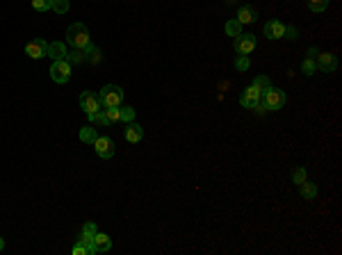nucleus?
I'll use <instances>...</instances> for the list:
<instances>
[{"mask_svg":"<svg viewBox=\"0 0 342 255\" xmlns=\"http://www.w3.org/2000/svg\"><path fill=\"white\" fill-rule=\"evenodd\" d=\"M66 43L71 48H87L91 43V34L85 23H73L66 28Z\"/></svg>","mask_w":342,"mask_h":255,"instance_id":"nucleus-1","label":"nucleus"},{"mask_svg":"<svg viewBox=\"0 0 342 255\" xmlns=\"http://www.w3.org/2000/svg\"><path fill=\"white\" fill-rule=\"evenodd\" d=\"M99 100L103 107H119L124 103V89L119 85H105L99 91Z\"/></svg>","mask_w":342,"mask_h":255,"instance_id":"nucleus-2","label":"nucleus"},{"mask_svg":"<svg viewBox=\"0 0 342 255\" xmlns=\"http://www.w3.org/2000/svg\"><path fill=\"white\" fill-rule=\"evenodd\" d=\"M51 78H53V82H57V85H66V82L71 80V64H68L66 60L53 62L51 64Z\"/></svg>","mask_w":342,"mask_h":255,"instance_id":"nucleus-3","label":"nucleus"},{"mask_svg":"<svg viewBox=\"0 0 342 255\" xmlns=\"http://www.w3.org/2000/svg\"><path fill=\"white\" fill-rule=\"evenodd\" d=\"M285 100H287V98H285V91H283V89H276V87H272L267 94H262V103L267 105V110H270V112H272V110H274V112L281 110V107L285 105Z\"/></svg>","mask_w":342,"mask_h":255,"instance_id":"nucleus-4","label":"nucleus"},{"mask_svg":"<svg viewBox=\"0 0 342 255\" xmlns=\"http://www.w3.org/2000/svg\"><path fill=\"white\" fill-rule=\"evenodd\" d=\"M233 48L237 55H249L256 50V34H237L233 39Z\"/></svg>","mask_w":342,"mask_h":255,"instance_id":"nucleus-5","label":"nucleus"},{"mask_svg":"<svg viewBox=\"0 0 342 255\" xmlns=\"http://www.w3.org/2000/svg\"><path fill=\"white\" fill-rule=\"evenodd\" d=\"M80 107L85 110V114H94V112L103 110L99 94H94V91H82L80 94Z\"/></svg>","mask_w":342,"mask_h":255,"instance_id":"nucleus-6","label":"nucleus"},{"mask_svg":"<svg viewBox=\"0 0 342 255\" xmlns=\"http://www.w3.org/2000/svg\"><path fill=\"white\" fill-rule=\"evenodd\" d=\"M315 66L320 68L322 73H333L335 68H338V57H335L333 53H317Z\"/></svg>","mask_w":342,"mask_h":255,"instance_id":"nucleus-7","label":"nucleus"},{"mask_svg":"<svg viewBox=\"0 0 342 255\" xmlns=\"http://www.w3.org/2000/svg\"><path fill=\"white\" fill-rule=\"evenodd\" d=\"M94 150L101 160H110L112 155H114V141H112L110 137H99V139L94 141Z\"/></svg>","mask_w":342,"mask_h":255,"instance_id":"nucleus-8","label":"nucleus"},{"mask_svg":"<svg viewBox=\"0 0 342 255\" xmlns=\"http://www.w3.org/2000/svg\"><path fill=\"white\" fill-rule=\"evenodd\" d=\"M46 50H48V41L46 39H34L26 46V55L30 57V60H41V57H46Z\"/></svg>","mask_w":342,"mask_h":255,"instance_id":"nucleus-9","label":"nucleus"},{"mask_svg":"<svg viewBox=\"0 0 342 255\" xmlns=\"http://www.w3.org/2000/svg\"><path fill=\"white\" fill-rule=\"evenodd\" d=\"M260 91L256 89V87H247V89L242 91V96H239V105L242 107H247V110H253V107L258 105V100H260Z\"/></svg>","mask_w":342,"mask_h":255,"instance_id":"nucleus-10","label":"nucleus"},{"mask_svg":"<svg viewBox=\"0 0 342 255\" xmlns=\"http://www.w3.org/2000/svg\"><path fill=\"white\" fill-rule=\"evenodd\" d=\"M124 135H126V141H128V144H139V141L144 139V128L133 121V123L126 125V132H124Z\"/></svg>","mask_w":342,"mask_h":255,"instance_id":"nucleus-11","label":"nucleus"},{"mask_svg":"<svg viewBox=\"0 0 342 255\" xmlns=\"http://www.w3.org/2000/svg\"><path fill=\"white\" fill-rule=\"evenodd\" d=\"M262 32H265L267 39H283V32H285V26H283L281 21H267L265 28H262Z\"/></svg>","mask_w":342,"mask_h":255,"instance_id":"nucleus-12","label":"nucleus"},{"mask_svg":"<svg viewBox=\"0 0 342 255\" xmlns=\"http://www.w3.org/2000/svg\"><path fill=\"white\" fill-rule=\"evenodd\" d=\"M66 43H62V41H53V43H48V50H46V57H51L53 62H60V60H64L66 57Z\"/></svg>","mask_w":342,"mask_h":255,"instance_id":"nucleus-13","label":"nucleus"},{"mask_svg":"<svg viewBox=\"0 0 342 255\" xmlns=\"http://www.w3.org/2000/svg\"><path fill=\"white\" fill-rule=\"evenodd\" d=\"M258 18V12L256 7H251V5H244V7H239V14H237V21L242 23V26H247V23H253Z\"/></svg>","mask_w":342,"mask_h":255,"instance_id":"nucleus-14","label":"nucleus"},{"mask_svg":"<svg viewBox=\"0 0 342 255\" xmlns=\"http://www.w3.org/2000/svg\"><path fill=\"white\" fill-rule=\"evenodd\" d=\"M94 246H96V253H107L112 248V239L110 235L105 233H96L94 235Z\"/></svg>","mask_w":342,"mask_h":255,"instance_id":"nucleus-15","label":"nucleus"},{"mask_svg":"<svg viewBox=\"0 0 342 255\" xmlns=\"http://www.w3.org/2000/svg\"><path fill=\"white\" fill-rule=\"evenodd\" d=\"M64 60L71 64H82V62H87V53H85V48H71V50L66 53V57Z\"/></svg>","mask_w":342,"mask_h":255,"instance_id":"nucleus-16","label":"nucleus"},{"mask_svg":"<svg viewBox=\"0 0 342 255\" xmlns=\"http://www.w3.org/2000/svg\"><path fill=\"white\" fill-rule=\"evenodd\" d=\"M299 189H301V198H304V200H312V198L317 196V185H315V183H310L308 178L299 185Z\"/></svg>","mask_w":342,"mask_h":255,"instance_id":"nucleus-17","label":"nucleus"},{"mask_svg":"<svg viewBox=\"0 0 342 255\" xmlns=\"http://www.w3.org/2000/svg\"><path fill=\"white\" fill-rule=\"evenodd\" d=\"M96 139H99V132H96V128L91 125V123L80 130V141H85V144L94 146V141H96Z\"/></svg>","mask_w":342,"mask_h":255,"instance_id":"nucleus-18","label":"nucleus"},{"mask_svg":"<svg viewBox=\"0 0 342 255\" xmlns=\"http://www.w3.org/2000/svg\"><path fill=\"white\" fill-rule=\"evenodd\" d=\"M253 87H256V89L260 91V96H262V94H267V91L272 89V82H270V78H267V75H256Z\"/></svg>","mask_w":342,"mask_h":255,"instance_id":"nucleus-19","label":"nucleus"},{"mask_svg":"<svg viewBox=\"0 0 342 255\" xmlns=\"http://www.w3.org/2000/svg\"><path fill=\"white\" fill-rule=\"evenodd\" d=\"M119 121H124L126 125L133 123V121H135V110H133V107H130V105H124V107H121V105H119Z\"/></svg>","mask_w":342,"mask_h":255,"instance_id":"nucleus-20","label":"nucleus"},{"mask_svg":"<svg viewBox=\"0 0 342 255\" xmlns=\"http://www.w3.org/2000/svg\"><path fill=\"white\" fill-rule=\"evenodd\" d=\"M224 30H226L228 37H233V39H235L237 34H242V23H239L237 18H231V21H228L226 26H224Z\"/></svg>","mask_w":342,"mask_h":255,"instance_id":"nucleus-21","label":"nucleus"},{"mask_svg":"<svg viewBox=\"0 0 342 255\" xmlns=\"http://www.w3.org/2000/svg\"><path fill=\"white\" fill-rule=\"evenodd\" d=\"M87 116H89V123L91 125H110V123H107L105 110H99V112H94V114H87Z\"/></svg>","mask_w":342,"mask_h":255,"instance_id":"nucleus-22","label":"nucleus"},{"mask_svg":"<svg viewBox=\"0 0 342 255\" xmlns=\"http://www.w3.org/2000/svg\"><path fill=\"white\" fill-rule=\"evenodd\" d=\"M85 53H87V60H89L91 64H99L101 62V50L94 46V43H89V46L85 48Z\"/></svg>","mask_w":342,"mask_h":255,"instance_id":"nucleus-23","label":"nucleus"},{"mask_svg":"<svg viewBox=\"0 0 342 255\" xmlns=\"http://www.w3.org/2000/svg\"><path fill=\"white\" fill-rule=\"evenodd\" d=\"M315 71H317V66H315V57H306L304 64H301V73H304V75H312Z\"/></svg>","mask_w":342,"mask_h":255,"instance_id":"nucleus-24","label":"nucleus"},{"mask_svg":"<svg viewBox=\"0 0 342 255\" xmlns=\"http://www.w3.org/2000/svg\"><path fill=\"white\" fill-rule=\"evenodd\" d=\"M308 7H310V12H324L326 7H329V0H308Z\"/></svg>","mask_w":342,"mask_h":255,"instance_id":"nucleus-25","label":"nucleus"},{"mask_svg":"<svg viewBox=\"0 0 342 255\" xmlns=\"http://www.w3.org/2000/svg\"><path fill=\"white\" fill-rule=\"evenodd\" d=\"M105 110V116H107V123H119V107H103Z\"/></svg>","mask_w":342,"mask_h":255,"instance_id":"nucleus-26","label":"nucleus"},{"mask_svg":"<svg viewBox=\"0 0 342 255\" xmlns=\"http://www.w3.org/2000/svg\"><path fill=\"white\" fill-rule=\"evenodd\" d=\"M235 68H237V71H249V68H251V60H249V55H237Z\"/></svg>","mask_w":342,"mask_h":255,"instance_id":"nucleus-27","label":"nucleus"},{"mask_svg":"<svg viewBox=\"0 0 342 255\" xmlns=\"http://www.w3.org/2000/svg\"><path fill=\"white\" fill-rule=\"evenodd\" d=\"M32 7L37 12H48L53 7V0H32Z\"/></svg>","mask_w":342,"mask_h":255,"instance_id":"nucleus-28","label":"nucleus"},{"mask_svg":"<svg viewBox=\"0 0 342 255\" xmlns=\"http://www.w3.org/2000/svg\"><path fill=\"white\" fill-rule=\"evenodd\" d=\"M51 9H55V14H66L68 12V0H53Z\"/></svg>","mask_w":342,"mask_h":255,"instance_id":"nucleus-29","label":"nucleus"},{"mask_svg":"<svg viewBox=\"0 0 342 255\" xmlns=\"http://www.w3.org/2000/svg\"><path fill=\"white\" fill-rule=\"evenodd\" d=\"M304 180H306V169H304V166H299V169L292 171V183H295V185H301Z\"/></svg>","mask_w":342,"mask_h":255,"instance_id":"nucleus-30","label":"nucleus"},{"mask_svg":"<svg viewBox=\"0 0 342 255\" xmlns=\"http://www.w3.org/2000/svg\"><path fill=\"white\" fill-rule=\"evenodd\" d=\"M96 233H99V228H96V223L87 221L85 225H82V233H80V235H87V237H94Z\"/></svg>","mask_w":342,"mask_h":255,"instance_id":"nucleus-31","label":"nucleus"},{"mask_svg":"<svg viewBox=\"0 0 342 255\" xmlns=\"http://www.w3.org/2000/svg\"><path fill=\"white\" fill-rule=\"evenodd\" d=\"M297 37H299V30H297L295 26H285V32H283V39H290V41H295Z\"/></svg>","mask_w":342,"mask_h":255,"instance_id":"nucleus-32","label":"nucleus"},{"mask_svg":"<svg viewBox=\"0 0 342 255\" xmlns=\"http://www.w3.org/2000/svg\"><path fill=\"white\" fill-rule=\"evenodd\" d=\"M73 255H87V248H85V246H82V244H80V242H78V244H76V246H73Z\"/></svg>","mask_w":342,"mask_h":255,"instance_id":"nucleus-33","label":"nucleus"},{"mask_svg":"<svg viewBox=\"0 0 342 255\" xmlns=\"http://www.w3.org/2000/svg\"><path fill=\"white\" fill-rule=\"evenodd\" d=\"M317 53H320V50H317L315 46H310V48H308V57H317Z\"/></svg>","mask_w":342,"mask_h":255,"instance_id":"nucleus-34","label":"nucleus"},{"mask_svg":"<svg viewBox=\"0 0 342 255\" xmlns=\"http://www.w3.org/2000/svg\"><path fill=\"white\" fill-rule=\"evenodd\" d=\"M3 248H5V239L0 237V251H3Z\"/></svg>","mask_w":342,"mask_h":255,"instance_id":"nucleus-35","label":"nucleus"},{"mask_svg":"<svg viewBox=\"0 0 342 255\" xmlns=\"http://www.w3.org/2000/svg\"><path fill=\"white\" fill-rule=\"evenodd\" d=\"M228 3H235V0H228Z\"/></svg>","mask_w":342,"mask_h":255,"instance_id":"nucleus-36","label":"nucleus"}]
</instances>
